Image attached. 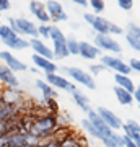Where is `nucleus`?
<instances>
[{"mask_svg":"<svg viewBox=\"0 0 140 147\" xmlns=\"http://www.w3.org/2000/svg\"><path fill=\"white\" fill-rule=\"evenodd\" d=\"M59 115H52V113H44V115L38 116L34 123L29 127V132L38 136L41 141L49 139L54 136V132L59 129Z\"/></svg>","mask_w":140,"mask_h":147,"instance_id":"1","label":"nucleus"},{"mask_svg":"<svg viewBox=\"0 0 140 147\" xmlns=\"http://www.w3.org/2000/svg\"><path fill=\"white\" fill-rule=\"evenodd\" d=\"M8 26L13 30V31L18 34V36H29V38H39V33H38V26L33 23L31 20L28 18H23V16H18V18H8Z\"/></svg>","mask_w":140,"mask_h":147,"instance_id":"2","label":"nucleus"},{"mask_svg":"<svg viewBox=\"0 0 140 147\" xmlns=\"http://www.w3.org/2000/svg\"><path fill=\"white\" fill-rule=\"evenodd\" d=\"M62 72L65 74V77H70L73 82H77V84L83 85V87H86L88 90H94V88H96V82H94V77H93V75H91L90 72L83 70V69L70 65V67H64V69H62Z\"/></svg>","mask_w":140,"mask_h":147,"instance_id":"3","label":"nucleus"},{"mask_svg":"<svg viewBox=\"0 0 140 147\" xmlns=\"http://www.w3.org/2000/svg\"><path fill=\"white\" fill-rule=\"evenodd\" d=\"M93 44L98 47L99 51H109L113 54H121L122 47L111 34H94L93 38Z\"/></svg>","mask_w":140,"mask_h":147,"instance_id":"4","label":"nucleus"},{"mask_svg":"<svg viewBox=\"0 0 140 147\" xmlns=\"http://www.w3.org/2000/svg\"><path fill=\"white\" fill-rule=\"evenodd\" d=\"M101 64H103L106 69H109V70H114L116 74L129 75V74L132 72L130 67H129V64H125L122 59L114 57V56H111V54H108V56H101Z\"/></svg>","mask_w":140,"mask_h":147,"instance_id":"5","label":"nucleus"},{"mask_svg":"<svg viewBox=\"0 0 140 147\" xmlns=\"http://www.w3.org/2000/svg\"><path fill=\"white\" fill-rule=\"evenodd\" d=\"M46 82L51 87H54L56 90H67V92H75L77 87L73 82L67 79V77H64V75H59L57 72H51V74H46Z\"/></svg>","mask_w":140,"mask_h":147,"instance_id":"6","label":"nucleus"},{"mask_svg":"<svg viewBox=\"0 0 140 147\" xmlns=\"http://www.w3.org/2000/svg\"><path fill=\"white\" fill-rule=\"evenodd\" d=\"M46 10H47V15H49L51 21H54V23H60V21H67L68 20L67 11L64 10L62 3L57 2V0H47Z\"/></svg>","mask_w":140,"mask_h":147,"instance_id":"7","label":"nucleus"},{"mask_svg":"<svg viewBox=\"0 0 140 147\" xmlns=\"http://www.w3.org/2000/svg\"><path fill=\"white\" fill-rule=\"evenodd\" d=\"M0 61H2V64H5L10 70H13V72H25V70L29 69L23 61L15 57L10 51H0Z\"/></svg>","mask_w":140,"mask_h":147,"instance_id":"8","label":"nucleus"},{"mask_svg":"<svg viewBox=\"0 0 140 147\" xmlns=\"http://www.w3.org/2000/svg\"><path fill=\"white\" fill-rule=\"evenodd\" d=\"M86 115H88V116H86V119H88L90 123L96 127V131L99 132L101 139H103V137H111V136H113V132H114V131H113V129H111V127H109L108 124L101 119V116H99L94 110H90Z\"/></svg>","mask_w":140,"mask_h":147,"instance_id":"9","label":"nucleus"},{"mask_svg":"<svg viewBox=\"0 0 140 147\" xmlns=\"http://www.w3.org/2000/svg\"><path fill=\"white\" fill-rule=\"evenodd\" d=\"M96 113H98L99 116H101V119L108 124L113 131H116V129H122V121H121V118L117 115H116L114 111H111L109 108H104V106H99L98 110H96Z\"/></svg>","mask_w":140,"mask_h":147,"instance_id":"10","label":"nucleus"},{"mask_svg":"<svg viewBox=\"0 0 140 147\" xmlns=\"http://www.w3.org/2000/svg\"><path fill=\"white\" fill-rule=\"evenodd\" d=\"M0 96H2L3 103H7V105H18V103H21V100L25 98L26 95L20 87H18V88L3 87V90L0 92Z\"/></svg>","mask_w":140,"mask_h":147,"instance_id":"11","label":"nucleus"},{"mask_svg":"<svg viewBox=\"0 0 140 147\" xmlns=\"http://www.w3.org/2000/svg\"><path fill=\"white\" fill-rule=\"evenodd\" d=\"M29 13H31L41 25H47V23L51 21V18L47 15V10H46V3H42L39 0H31V2H29Z\"/></svg>","mask_w":140,"mask_h":147,"instance_id":"12","label":"nucleus"},{"mask_svg":"<svg viewBox=\"0 0 140 147\" xmlns=\"http://www.w3.org/2000/svg\"><path fill=\"white\" fill-rule=\"evenodd\" d=\"M29 47H31L33 51H34V54H38V56L46 57V59H49V61H54L52 49L42 41L41 38H31V39H29Z\"/></svg>","mask_w":140,"mask_h":147,"instance_id":"13","label":"nucleus"},{"mask_svg":"<svg viewBox=\"0 0 140 147\" xmlns=\"http://www.w3.org/2000/svg\"><path fill=\"white\" fill-rule=\"evenodd\" d=\"M0 82L3 87H11V88H18L20 87V80L15 75L13 70L7 67L5 64H0Z\"/></svg>","mask_w":140,"mask_h":147,"instance_id":"14","label":"nucleus"},{"mask_svg":"<svg viewBox=\"0 0 140 147\" xmlns=\"http://www.w3.org/2000/svg\"><path fill=\"white\" fill-rule=\"evenodd\" d=\"M78 56H82L86 61H93V59L101 56V51L94 46L93 42H86V41H80V53Z\"/></svg>","mask_w":140,"mask_h":147,"instance_id":"15","label":"nucleus"},{"mask_svg":"<svg viewBox=\"0 0 140 147\" xmlns=\"http://www.w3.org/2000/svg\"><path fill=\"white\" fill-rule=\"evenodd\" d=\"M18 38L20 36L8 25H0V41L3 42L8 49H13V46H15V42Z\"/></svg>","mask_w":140,"mask_h":147,"instance_id":"16","label":"nucleus"},{"mask_svg":"<svg viewBox=\"0 0 140 147\" xmlns=\"http://www.w3.org/2000/svg\"><path fill=\"white\" fill-rule=\"evenodd\" d=\"M31 61H33V64L36 65V69L44 70L46 74L57 72V64H54V61H49V59H46V57H41V56H38V54H33Z\"/></svg>","mask_w":140,"mask_h":147,"instance_id":"17","label":"nucleus"},{"mask_svg":"<svg viewBox=\"0 0 140 147\" xmlns=\"http://www.w3.org/2000/svg\"><path fill=\"white\" fill-rule=\"evenodd\" d=\"M109 25H111V21L99 15H94L93 21L90 23V26L93 28L96 34H109Z\"/></svg>","mask_w":140,"mask_h":147,"instance_id":"18","label":"nucleus"},{"mask_svg":"<svg viewBox=\"0 0 140 147\" xmlns=\"http://www.w3.org/2000/svg\"><path fill=\"white\" fill-rule=\"evenodd\" d=\"M122 129H124V136L130 137L134 142H140V124L137 123V121L130 119L127 121L125 124H122Z\"/></svg>","mask_w":140,"mask_h":147,"instance_id":"19","label":"nucleus"},{"mask_svg":"<svg viewBox=\"0 0 140 147\" xmlns=\"http://www.w3.org/2000/svg\"><path fill=\"white\" fill-rule=\"evenodd\" d=\"M72 96H73V103L80 108V110H83L85 113H88L90 110H91V103H90V98L86 96V95L83 93L82 90H75V92H72Z\"/></svg>","mask_w":140,"mask_h":147,"instance_id":"20","label":"nucleus"},{"mask_svg":"<svg viewBox=\"0 0 140 147\" xmlns=\"http://www.w3.org/2000/svg\"><path fill=\"white\" fill-rule=\"evenodd\" d=\"M34 85H36V88L42 93V98H57V90L54 88V87H51L46 80L38 79L34 82Z\"/></svg>","mask_w":140,"mask_h":147,"instance_id":"21","label":"nucleus"},{"mask_svg":"<svg viewBox=\"0 0 140 147\" xmlns=\"http://www.w3.org/2000/svg\"><path fill=\"white\" fill-rule=\"evenodd\" d=\"M114 82H116V85H117V87H121V88L127 90L129 93L134 95V92H135V84L132 82V80H130L129 75H122V74H114Z\"/></svg>","mask_w":140,"mask_h":147,"instance_id":"22","label":"nucleus"},{"mask_svg":"<svg viewBox=\"0 0 140 147\" xmlns=\"http://www.w3.org/2000/svg\"><path fill=\"white\" fill-rule=\"evenodd\" d=\"M114 95L116 98H117V101H119L121 105H132L134 103V95L129 93L127 90L121 88V87H117V85H114Z\"/></svg>","mask_w":140,"mask_h":147,"instance_id":"23","label":"nucleus"},{"mask_svg":"<svg viewBox=\"0 0 140 147\" xmlns=\"http://www.w3.org/2000/svg\"><path fill=\"white\" fill-rule=\"evenodd\" d=\"M52 54H54V59H59V61H64V59H67L68 56H70V53H68L65 41H57V42H54V47H52Z\"/></svg>","mask_w":140,"mask_h":147,"instance_id":"24","label":"nucleus"},{"mask_svg":"<svg viewBox=\"0 0 140 147\" xmlns=\"http://www.w3.org/2000/svg\"><path fill=\"white\" fill-rule=\"evenodd\" d=\"M39 105L47 111V113H52V115H59V105L56 98H42Z\"/></svg>","mask_w":140,"mask_h":147,"instance_id":"25","label":"nucleus"},{"mask_svg":"<svg viewBox=\"0 0 140 147\" xmlns=\"http://www.w3.org/2000/svg\"><path fill=\"white\" fill-rule=\"evenodd\" d=\"M78 146H80V142H78V134H75V132H72V131L59 142V147H78Z\"/></svg>","mask_w":140,"mask_h":147,"instance_id":"26","label":"nucleus"},{"mask_svg":"<svg viewBox=\"0 0 140 147\" xmlns=\"http://www.w3.org/2000/svg\"><path fill=\"white\" fill-rule=\"evenodd\" d=\"M65 44H67V49H68V53H70V56H78V53H80V41H77V38L67 36Z\"/></svg>","mask_w":140,"mask_h":147,"instance_id":"27","label":"nucleus"},{"mask_svg":"<svg viewBox=\"0 0 140 147\" xmlns=\"http://www.w3.org/2000/svg\"><path fill=\"white\" fill-rule=\"evenodd\" d=\"M49 39L52 42H57V41H65L67 36L62 33V30L57 26V25H51V34H49Z\"/></svg>","mask_w":140,"mask_h":147,"instance_id":"28","label":"nucleus"},{"mask_svg":"<svg viewBox=\"0 0 140 147\" xmlns=\"http://www.w3.org/2000/svg\"><path fill=\"white\" fill-rule=\"evenodd\" d=\"M82 126H83V129H85V132H86V134H90L91 137H94V139H99V141H101V136H99V132L96 131V127H94L93 124H91V123L86 119V118L82 121Z\"/></svg>","mask_w":140,"mask_h":147,"instance_id":"29","label":"nucleus"},{"mask_svg":"<svg viewBox=\"0 0 140 147\" xmlns=\"http://www.w3.org/2000/svg\"><path fill=\"white\" fill-rule=\"evenodd\" d=\"M21 146H26L25 134H23V132H15V134H10V147H21Z\"/></svg>","mask_w":140,"mask_h":147,"instance_id":"30","label":"nucleus"},{"mask_svg":"<svg viewBox=\"0 0 140 147\" xmlns=\"http://www.w3.org/2000/svg\"><path fill=\"white\" fill-rule=\"evenodd\" d=\"M88 5L93 8L94 15H99V13H101V11H104V8H106L104 0H88Z\"/></svg>","mask_w":140,"mask_h":147,"instance_id":"31","label":"nucleus"},{"mask_svg":"<svg viewBox=\"0 0 140 147\" xmlns=\"http://www.w3.org/2000/svg\"><path fill=\"white\" fill-rule=\"evenodd\" d=\"M25 142L26 146H31V147H39L41 146V139L38 136H34V134H31V132H26L25 134Z\"/></svg>","mask_w":140,"mask_h":147,"instance_id":"32","label":"nucleus"},{"mask_svg":"<svg viewBox=\"0 0 140 147\" xmlns=\"http://www.w3.org/2000/svg\"><path fill=\"white\" fill-rule=\"evenodd\" d=\"M11 110H13V105L2 103V105H0V121H2V119H10Z\"/></svg>","mask_w":140,"mask_h":147,"instance_id":"33","label":"nucleus"},{"mask_svg":"<svg viewBox=\"0 0 140 147\" xmlns=\"http://www.w3.org/2000/svg\"><path fill=\"white\" fill-rule=\"evenodd\" d=\"M125 41L129 42V46L134 49V51H139L140 53V39H137V38H134L132 34H127L125 33Z\"/></svg>","mask_w":140,"mask_h":147,"instance_id":"34","label":"nucleus"},{"mask_svg":"<svg viewBox=\"0 0 140 147\" xmlns=\"http://www.w3.org/2000/svg\"><path fill=\"white\" fill-rule=\"evenodd\" d=\"M127 34H132L134 38L140 39V26L135 25V23H129L127 25Z\"/></svg>","mask_w":140,"mask_h":147,"instance_id":"35","label":"nucleus"},{"mask_svg":"<svg viewBox=\"0 0 140 147\" xmlns=\"http://www.w3.org/2000/svg\"><path fill=\"white\" fill-rule=\"evenodd\" d=\"M38 33H39V38H47V39H49L51 25H38Z\"/></svg>","mask_w":140,"mask_h":147,"instance_id":"36","label":"nucleus"},{"mask_svg":"<svg viewBox=\"0 0 140 147\" xmlns=\"http://www.w3.org/2000/svg\"><path fill=\"white\" fill-rule=\"evenodd\" d=\"M103 70H106V67H104L103 64H91V65H90V74H91L93 77L99 75Z\"/></svg>","mask_w":140,"mask_h":147,"instance_id":"37","label":"nucleus"},{"mask_svg":"<svg viewBox=\"0 0 140 147\" xmlns=\"http://www.w3.org/2000/svg\"><path fill=\"white\" fill-rule=\"evenodd\" d=\"M116 2H117L119 8H122L125 11L132 10V7H134V0H116Z\"/></svg>","mask_w":140,"mask_h":147,"instance_id":"38","label":"nucleus"},{"mask_svg":"<svg viewBox=\"0 0 140 147\" xmlns=\"http://www.w3.org/2000/svg\"><path fill=\"white\" fill-rule=\"evenodd\" d=\"M111 139H113V142L116 144V147H124V136H119L117 132H113V136H111Z\"/></svg>","mask_w":140,"mask_h":147,"instance_id":"39","label":"nucleus"},{"mask_svg":"<svg viewBox=\"0 0 140 147\" xmlns=\"http://www.w3.org/2000/svg\"><path fill=\"white\" fill-rule=\"evenodd\" d=\"M124 33V30L121 26H117V25H114V23H111L109 25V34L113 36V34H122Z\"/></svg>","mask_w":140,"mask_h":147,"instance_id":"40","label":"nucleus"},{"mask_svg":"<svg viewBox=\"0 0 140 147\" xmlns=\"http://www.w3.org/2000/svg\"><path fill=\"white\" fill-rule=\"evenodd\" d=\"M129 67L130 70H135V72H140V59H130L129 61Z\"/></svg>","mask_w":140,"mask_h":147,"instance_id":"41","label":"nucleus"},{"mask_svg":"<svg viewBox=\"0 0 140 147\" xmlns=\"http://www.w3.org/2000/svg\"><path fill=\"white\" fill-rule=\"evenodd\" d=\"M8 134V119H2L0 121V137Z\"/></svg>","mask_w":140,"mask_h":147,"instance_id":"42","label":"nucleus"},{"mask_svg":"<svg viewBox=\"0 0 140 147\" xmlns=\"http://www.w3.org/2000/svg\"><path fill=\"white\" fill-rule=\"evenodd\" d=\"M10 7H11L10 0H0V13H2V11H8Z\"/></svg>","mask_w":140,"mask_h":147,"instance_id":"43","label":"nucleus"},{"mask_svg":"<svg viewBox=\"0 0 140 147\" xmlns=\"http://www.w3.org/2000/svg\"><path fill=\"white\" fill-rule=\"evenodd\" d=\"M124 147H139V146H137V144H135L130 137L124 136Z\"/></svg>","mask_w":140,"mask_h":147,"instance_id":"44","label":"nucleus"},{"mask_svg":"<svg viewBox=\"0 0 140 147\" xmlns=\"http://www.w3.org/2000/svg\"><path fill=\"white\" fill-rule=\"evenodd\" d=\"M101 142H103L106 147H116V144L113 142V139H111V137H103V139H101Z\"/></svg>","mask_w":140,"mask_h":147,"instance_id":"45","label":"nucleus"},{"mask_svg":"<svg viewBox=\"0 0 140 147\" xmlns=\"http://www.w3.org/2000/svg\"><path fill=\"white\" fill-rule=\"evenodd\" d=\"M134 100L139 103V108H140V85L135 87V92H134Z\"/></svg>","mask_w":140,"mask_h":147,"instance_id":"46","label":"nucleus"},{"mask_svg":"<svg viewBox=\"0 0 140 147\" xmlns=\"http://www.w3.org/2000/svg\"><path fill=\"white\" fill-rule=\"evenodd\" d=\"M70 2H73L80 7H88V0H70Z\"/></svg>","mask_w":140,"mask_h":147,"instance_id":"47","label":"nucleus"},{"mask_svg":"<svg viewBox=\"0 0 140 147\" xmlns=\"http://www.w3.org/2000/svg\"><path fill=\"white\" fill-rule=\"evenodd\" d=\"M2 90H3V85H2V82H0V92H2Z\"/></svg>","mask_w":140,"mask_h":147,"instance_id":"48","label":"nucleus"},{"mask_svg":"<svg viewBox=\"0 0 140 147\" xmlns=\"http://www.w3.org/2000/svg\"><path fill=\"white\" fill-rule=\"evenodd\" d=\"M2 103H3V100H2V96H0V105H2Z\"/></svg>","mask_w":140,"mask_h":147,"instance_id":"49","label":"nucleus"},{"mask_svg":"<svg viewBox=\"0 0 140 147\" xmlns=\"http://www.w3.org/2000/svg\"><path fill=\"white\" fill-rule=\"evenodd\" d=\"M0 25H2V13H0Z\"/></svg>","mask_w":140,"mask_h":147,"instance_id":"50","label":"nucleus"},{"mask_svg":"<svg viewBox=\"0 0 140 147\" xmlns=\"http://www.w3.org/2000/svg\"><path fill=\"white\" fill-rule=\"evenodd\" d=\"M78 147H88V146H78Z\"/></svg>","mask_w":140,"mask_h":147,"instance_id":"51","label":"nucleus"}]
</instances>
